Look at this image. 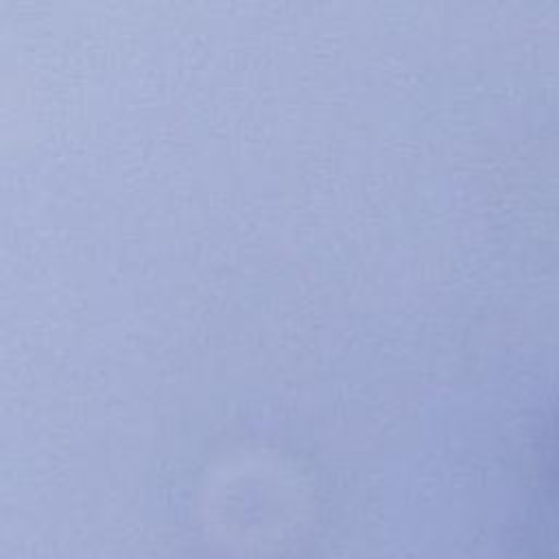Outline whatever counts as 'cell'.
Listing matches in <instances>:
<instances>
[{"mask_svg":"<svg viewBox=\"0 0 559 559\" xmlns=\"http://www.w3.org/2000/svg\"><path fill=\"white\" fill-rule=\"evenodd\" d=\"M542 489H544V507H546V515L550 518V526L542 533V539L552 537L542 550L550 552V555H559V430L555 432L548 454H546V463L542 469Z\"/></svg>","mask_w":559,"mask_h":559,"instance_id":"cell-1","label":"cell"}]
</instances>
